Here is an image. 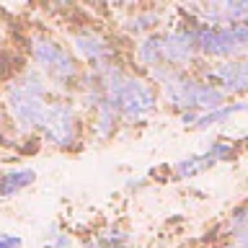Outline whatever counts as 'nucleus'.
<instances>
[{
  "label": "nucleus",
  "instance_id": "obj_1",
  "mask_svg": "<svg viewBox=\"0 0 248 248\" xmlns=\"http://www.w3.org/2000/svg\"><path fill=\"white\" fill-rule=\"evenodd\" d=\"M101 83H104L106 98L114 104L119 122L127 124H142L155 114L158 106V93H155L153 83L142 75H132L124 67L114 65L101 73Z\"/></svg>",
  "mask_w": 248,
  "mask_h": 248
},
{
  "label": "nucleus",
  "instance_id": "obj_2",
  "mask_svg": "<svg viewBox=\"0 0 248 248\" xmlns=\"http://www.w3.org/2000/svg\"><path fill=\"white\" fill-rule=\"evenodd\" d=\"M49 91H52L49 83L34 67L16 75L5 85V111L21 135L39 132L42 119L46 114V106H49Z\"/></svg>",
  "mask_w": 248,
  "mask_h": 248
},
{
  "label": "nucleus",
  "instance_id": "obj_3",
  "mask_svg": "<svg viewBox=\"0 0 248 248\" xmlns=\"http://www.w3.org/2000/svg\"><path fill=\"white\" fill-rule=\"evenodd\" d=\"M153 80L160 85L163 98L168 101L173 108H181L184 114H207L212 108H220L225 101V93L217 91L212 83L197 80V78L181 73V70L160 67L155 70Z\"/></svg>",
  "mask_w": 248,
  "mask_h": 248
},
{
  "label": "nucleus",
  "instance_id": "obj_4",
  "mask_svg": "<svg viewBox=\"0 0 248 248\" xmlns=\"http://www.w3.org/2000/svg\"><path fill=\"white\" fill-rule=\"evenodd\" d=\"M29 54H31V67L49 83V88L57 91L78 88V83L83 78L80 65L60 39L49 34H36L29 44Z\"/></svg>",
  "mask_w": 248,
  "mask_h": 248
},
{
  "label": "nucleus",
  "instance_id": "obj_5",
  "mask_svg": "<svg viewBox=\"0 0 248 248\" xmlns=\"http://www.w3.org/2000/svg\"><path fill=\"white\" fill-rule=\"evenodd\" d=\"M42 132L44 142L52 147H75L83 137V119L78 114V108L65 98H54L46 106V114L42 119Z\"/></svg>",
  "mask_w": 248,
  "mask_h": 248
},
{
  "label": "nucleus",
  "instance_id": "obj_6",
  "mask_svg": "<svg viewBox=\"0 0 248 248\" xmlns=\"http://www.w3.org/2000/svg\"><path fill=\"white\" fill-rule=\"evenodd\" d=\"M73 57L78 62L88 65V73H104L116 65V46L108 36H104L96 29H80L73 34Z\"/></svg>",
  "mask_w": 248,
  "mask_h": 248
},
{
  "label": "nucleus",
  "instance_id": "obj_7",
  "mask_svg": "<svg viewBox=\"0 0 248 248\" xmlns=\"http://www.w3.org/2000/svg\"><path fill=\"white\" fill-rule=\"evenodd\" d=\"M160 42H163V62L170 70H181L184 73L199 57V44L194 29L176 26V29L160 31Z\"/></svg>",
  "mask_w": 248,
  "mask_h": 248
},
{
  "label": "nucleus",
  "instance_id": "obj_8",
  "mask_svg": "<svg viewBox=\"0 0 248 248\" xmlns=\"http://www.w3.org/2000/svg\"><path fill=\"white\" fill-rule=\"evenodd\" d=\"M204 75L207 83H212L217 91L225 93V98L248 93V57L215 62L212 67L204 70Z\"/></svg>",
  "mask_w": 248,
  "mask_h": 248
},
{
  "label": "nucleus",
  "instance_id": "obj_9",
  "mask_svg": "<svg viewBox=\"0 0 248 248\" xmlns=\"http://www.w3.org/2000/svg\"><path fill=\"white\" fill-rule=\"evenodd\" d=\"M230 153H232V145H230V142H212L204 153L191 155V158H186V160L178 163V166H176V173H178V178H191V176L202 173V170L212 168L215 163L230 158Z\"/></svg>",
  "mask_w": 248,
  "mask_h": 248
},
{
  "label": "nucleus",
  "instance_id": "obj_10",
  "mask_svg": "<svg viewBox=\"0 0 248 248\" xmlns=\"http://www.w3.org/2000/svg\"><path fill=\"white\" fill-rule=\"evenodd\" d=\"M135 62L147 73H155V70L166 67L163 62V42H160V31L158 34H147L140 36L135 44Z\"/></svg>",
  "mask_w": 248,
  "mask_h": 248
},
{
  "label": "nucleus",
  "instance_id": "obj_11",
  "mask_svg": "<svg viewBox=\"0 0 248 248\" xmlns=\"http://www.w3.org/2000/svg\"><path fill=\"white\" fill-rule=\"evenodd\" d=\"M34 181H36V170L29 168V166L3 170V173H0V197L5 199V197H13V194H21Z\"/></svg>",
  "mask_w": 248,
  "mask_h": 248
},
{
  "label": "nucleus",
  "instance_id": "obj_12",
  "mask_svg": "<svg viewBox=\"0 0 248 248\" xmlns=\"http://www.w3.org/2000/svg\"><path fill=\"white\" fill-rule=\"evenodd\" d=\"M160 23H163V13H158V11H142V13H137V16H132V18H127L124 29H127L129 34L147 36V34H158Z\"/></svg>",
  "mask_w": 248,
  "mask_h": 248
},
{
  "label": "nucleus",
  "instance_id": "obj_13",
  "mask_svg": "<svg viewBox=\"0 0 248 248\" xmlns=\"http://www.w3.org/2000/svg\"><path fill=\"white\" fill-rule=\"evenodd\" d=\"M246 108H248V104H243V101H235V104H222L220 108H212V111H207V114H199L197 122H194V127H197V129L215 127V124L230 119L232 114H240V111H246Z\"/></svg>",
  "mask_w": 248,
  "mask_h": 248
},
{
  "label": "nucleus",
  "instance_id": "obj_14",
  "mask_svg": "<svg viewBox=\"0 0 248 248\" xmlns=\"http://www.w3.org/2000/svg\"><path fill=\"white\" fill-rule=\"evenodd\" d=\"M83 248H127V235L119 230H106L98 232L96 238H88Z\"/></svg>",
  "mask_w": 248,
  "mask_h": 248
},
{
  "label": "nucleus",
  "instance_id": "obj_15",
  "mask_svg": "<svg viewBox=\"0 0 248 248\" xmlns=\"http://www.w3.org/2000/svg\"><path fill=\"white\" fill-rule=\"evenodd\" d=\"M42 248H75L73 240H70L67 232H62L60 228H52L44 232V240H42Z\"/></svg>",
  "mask_w": 248,
  "mask_h": 248
},
{
  "label": "nucleus",
  "instance_id": "obj_16",
  "mask_svg": "<svg viewBox=\"0 0 248 248\" xmlns=\"http://www.w3.org/2000/svg\"><path fill=\"white\" fill-rule=\"evenodd\" d=\"M0 248H23V240L11 232H0Z\"/></svg>",
  "mask_w": 248,
  "mask_h": 248
}]
</instances>
